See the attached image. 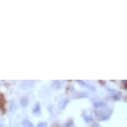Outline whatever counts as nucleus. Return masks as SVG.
<instances>
[{
  "instance_id": "f257e3e1",
  "label": "nucleus",
  "mask_w": 127,
  "mask_h": 127,
  "mask_svg": "<svg viewBox=\"0 0 127 127\" xmlns=\"http://www.w3.org/2000/svg\"><path fill=\"white\" fill-rule=\"evenodd\" d=\"M95 115H96L99 121H107V120L111 117V111H110V110H106V111H104V112H103L102 110H100V111H98L96 113H95Z\"/></svg>"
},
{
  "instance_id": "f03ea898",
  "label": "nucleus",
  "mask_w": 127,
  "mask_h": 127,
  "mask_svg": "<svg viewBox=\"0 0 127 127\" xmlns=\"http://www.w3.org/2000/svg\"><path fill=\"white\" fill-rule=\"evenodd\" d=\"M76 82H77L78 84H80L81 87H83L87 88V89L90 90V91H92V92H95V87H93V86H92V85H91V84L87 83L86 81L78 80V81H76Z\"/></svg>"
},
{
  "instance_id": "7ed1b4c3",
  "label": "nucleus",
  "mask_w": 127,
  "mask_h": 127,
  "mask_svg": "<svg viewBox=\"0 0 127 127\" xmlns=\"http://www.w3.org/2000/svg\"><path fill=\"white\" fill-rule=\"evenodd\" d=\"M70 102V100L68 98H63L62 100H60L59 104H58V107L60 110H64L66 107V105L69 104Z\"/></svg>"
},
{
  "instance_id": "20e7f679",
  "label": "nucleus",
  "mask_w": 127,
  "mask_h": 127,
  "mask_svg": "<svg viewBox=\"0 0 127 127\" xmlns=\"http://www.w3.org/2000/svg\"><path fill=\"white\" fill-rule=\"evenodd\" d=\"M32 114L34 116H40L41 115V105L40 103H36L34 107L32 109Z\"/></svg>"
},
{
  "instance_id": "39448f33",
  "label": "nucleus",
  "mask_w": 127,
  "mask_h": 127,
  "mask_svg": "<svg viewBox=\"0 0 127 127\" xmlns=\"http://www.w3.org/2000/svg\"><path fill=\"white\" fill-rule=\"evenodd\" d=\"M28 104H29V100L28 99L27 97H23L22 99L20 100V105L21 106L23 107H27Z\"/></svg>"
},
{
  "instance_id": "423d86ee",
  "label": "nucleus",
  "mask_w": 127,
  "mask_h": 127,
  "mask_svg": "<svg viewBox=\"0 0 127 127\" xmlns=\"http://www.w3.org/2000/svg\"><path fill=\"white\" fill-rule=\"evenodd\" d=\"M22 125H23V127H33V124L28 119L23 120V121H22Z\"/></svg>"
},
{
  "instance_id": "0eeeda50",
  "label": "nucleus",
  "mask_w": 127,
  "mask_h": 127,
  "mask_svg": "<svg viewBox=\"0 0 127 127\" xmlns=\"http://www.w3.org/2000/svg\"><path fill=\"white\" fill-rule=\"evenodd\" d=\"M82 117L84 119V121H85L86 122H91L92 121V117L91 115H88V114H83L82 115Z\"/></svg>"
},
{
  "instance_id": "6e6552de",
  "label": "nucleus",
  "mask_w": 127,
  "mask_h": 127,
  "mask_svg": "<svg viewBox=\"0 0 127 127\" xmlns=\"http://www.w3.org/2000/svg\"><path fill=\"white\" fill-rule=\"evenodd\" d=\"M94 106L95 107V108H100V107H104L105 106V104L103 102H96L94 104Z\"/></svg>"
},
{
  "instance_id": "1a4fd4ad",
  "label": "nucleus",
  "mask_w": 127,
  "mask_h": 127,
  "mask_svg": "<svg viewBox=\"0 0 127 127\" xmlns=\"http://www.w3.org/2000/svg\"><path fill=\"white\" fill-rule=\"evenodd\" d=\"M73 124H74V122H73L72 120H69V121L66 122L65 125H64L63 127H71L73 126Z\"/></svg>"
},
{
  "instance_id": "9d476101",
  "label": "nucleus",
  "mask_w": 127,
  "mask_h": 127,
  "mask_svg": "<svg viewBox=\"0 0 127 127\" xmlns=\"http://www.w3.org/2000/svg\"><path fill=\"white\" fill-rule=\"evenodd\" d=\"M47 122H44V121H41L39 123L37 124V127H47Z\"/></svg>"
},
{
  "instance_id": "9b49d317",
  "label": "nucleus",
  "mask_w": 127,
  "mask_h": 127,
  "mask_svg": "<svg viewBox=\"0 0 127 127\" xmlns=\"http://www.w3.org/2000/svg\"><path fill=\"white\" fill-rule=\"evenodd\" d=\"M92 127H101V126H100L99 124H97V123H95V124H94V125H93V126H92Z\"/></svg>"
},
{
  "instance_id": "f8f14e48",
  "label": "nucleus",
  "mask_w": 127,
  "mask_h": 127,
  "mask_svg": "<svg viewBox=\"0 0 127 127\" xmlns=\"http://www.w3.org/2000/svg\"><path fill=\"white\" fill-rule=\"evenodd\" d=\"M0 127H6L5 126H4V125H3V124H1L0 125Z\"/></svg>"
}]
</instances>
